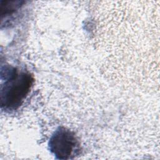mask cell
I'll return each mask as SVG.
<instances>
[{"instance_id":"1","label":"cell","mask_w":160,"mask_h":160,"mask_svg":"<svg viewBox=\"0 0 160 160\" xmlns=\"http://www.w3.org/2000/svg\"><path fill=\"white\" fill-rule=\"evenodd\" d=\"M32 82L33 79L30 74L12 69L1 86L2 106L8 109L18 108L28 96Z\"/></svg>"},{"instance_id":"3","label":"cell","mask_w":160,"mask_h":160,"mask_svg":"<svg viewBox=\"0 0 160 160\" xmlns=\"http://www.w3.org/2000/svg\"><path fill=\"white\" fill-rule=\"evenodd\" d=\"M1 2V16H6L8 14H11L14 12L16 9L20 7L21 2L19 1H2Z\"/></svg>"},{"instance_id":"2","label":"cell","mask_w":160,"mask_h":160,"mask_svg":"<svg viewBox=\"0 0 160 160\" xmlns=\"http://www.w3.org/2000/svg\"><path fill=\"white\" fill-rule=\"evenodd\" d=\"M78 146V142L74 135L62 128L54 132L49 141L51 151L60 159H69L75 150H77Z\"/></svg>"}]
</instances>
